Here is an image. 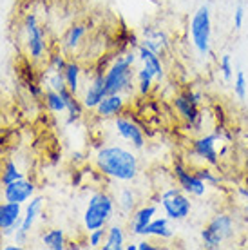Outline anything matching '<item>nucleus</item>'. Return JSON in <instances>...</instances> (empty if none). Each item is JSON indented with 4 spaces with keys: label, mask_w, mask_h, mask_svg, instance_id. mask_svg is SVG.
Returning a JSON list of instances; mask_svg holds the SVG:
<instances>
[{
    "label": "nucleus",
    "mask_w": 248,
    "mask_h": 250,
    "mask_svg": "<svg viewBox=\"0 0 248 250\" xmlns=\"http://www.w3.org/2000/svg\"><path fill=\"white\" fill-rule=\"evenodd\" d=\"M96 169L116 182H134L140 174V160L132 150L122 145H105L96 152Z\"/></svg>",
    "instance_id": "nucleus-1"
},
{
    "label": "nucleus",
    "mask_w": 248,
    "mask_h": 250,
    "mask_svg": "<svg viewBox=\"0 0 248 250\" xmlns=\"http://www.w3.org/2000/svg\"><path fill=\"white\" fill-rule=\"evenodd\" d=\"M114 210H116V201L111 194L98 190L94 192L89 201H87L85 212H83V227L87 232L96 230V229H103L109 225V221L114 218Z\"/></svg>",
    "instance_id": "nucleus-2"
},
{
    "label": "nucleus",
    "mask_w": 248,
    "mask_h": 250,
    "mask_svg": "<svg viewBox=\"0 0 248 250\" xmlns=\"http://www.w3.org/2000/svg\"><path fill=\"white\" fill-rule=\"evenodd\" d=\"M236 236V221L227 212H217L214 218L203 227L199 234L203 247L208 250H217L223 247V243L230 241Z\"/></svg>",
    "instance_id": "nucleus-3"
},
{
    "label": "nucleus",
    "mask_w": 248,
    "mask_h": 250,
    "mask_svg": "<svg viewBox=\"0 0 248 250\" xmlns=\"http://www.w3.org/2000/svg\"><path fill=\"white\" fill-rule=\"evenodd\" d=\"M134 65L125 58V55H120L118 58H114L112 63L105 69V85L107 93H122V94H130L134 89V80H136V73H134Z\"/></svg>",
    "instance_id": "nucleus-4"
},
{
    "label": "nucleus",
    "mask_w": 248,
    "mask_h": 250,
    "mask_svg": "<svg viewBox=\"0 0 248 250\" xmlns=\"http://www.w3.org/2000/svg\"><path fill=\"white\" fill-rule=\"evenodd\" d=\"M188 33H190V42H192L194 49L198 51L201 57H207L210 53L212 42V15L210 7L207 4L199 6L192 15Z\"/></svg>",
    "instance_id": "nucleus-5"
},
{
    "label": "nucleus",
    "mask_w": 248,
    "mask_h": 250,
    "mask_svg": "<svg viewBox=\"0 0 248 250\" xmlns=\"http://www.w3.org/2000/svg\"><path fill=\"white\" fill-rule=\"evenodd\" d=\"M158 205L170 221H185L192 214V200L181 187H168L158 196Z\"/></svg>",
    "instance_id": "nucleus-6"
},
{
    "label": "nucleus",
    "mask_w": 248,
    "mask_h": 250,
    "mask_svg": "<svg viewBox=\"0 0 248 250\" xmlns=\"http://www.w3.org/2000/svg\"><path fill=\"white\" fill-rule=\"evenodd\" d=\"M24 33H25V49L31 60H42L43 55L47 53V42H45V33L38 25L37 15L29 13L24 20Z\"/></svg>",
    "instance_id": "nucleus-7"
},
{
    "label": "nucleus",
    "mask_w": 248,
    "mask_h": 250,
    "mask_svg": "<svg viewBox=\"0 0 248 250\" xmlns=\"http://www.w3.org/2000/svg\"><path fill=\"white\" fill-rule=\"evenodd\" d=\"M172 176L174 180L178 182V187H181L188 196H196L201 198L207 194V185L201 178H198V174L190 170L183 162H174L172 165Z\"/></svg>",
    "instance_id": "nucleus-8"
},
{
    "label": "nucleus",
    "mask_w": 248,
    "mask_h": 250,
    "mask_svg": "<svg viewBox=\"0 0 248 250\" xmlns=\"http://www.w3.org/2000/svg\"><path fill=\"white\" fill-rule=\"evenodd\" d=\"M221 140L219 132H212V134H203V136L196 138L192 142V154L198 160H201L207 165H217L219 163V154H217V142Z\"/></svg>",
    "instance_id": "nucleus-9"
},
{
    "label": "nucleus",
    "mask_w": 248,
    "mask_h": 250,
    "mask_svg": "<svg viewBox=\"0 0 248 250\" xmlns=\"http://www.w3.org/2000/svg\"><path fill=\"white\" fill-rule=\"evenodd\" d=\"M107 94L109 93H107V85H105V75H103V71H98V73H94L93 78L87 83V87L83 89L82 104H83L85 109L94 111Z\"/></svg>",
    "instance_id": "nucleus-10"
},
{
    "label": "nucleus",
    "mask_w": 248,
    "mask_h": 250,
    "mask_svg": "<svg viewBox=\"0 0 248 250\" xmlns=\"http://www.w3.org/2000/svg\"><path fill=\"white\" fill-rule=\"evenodd\" d=\"M114 129L125 142H129L136 150H142L145 147V134H143L142 127L134 122V120L127 118V116H116L114 118Z\"/></svg>",
    "instance_id": "nucleus-11"
},
{
    "label": "nucleus",
    "mask_w": 248,
    "mask_h": 250,
    "mask_svg": "<svg viewBox=\"0 0 248 250\" xmlns=\"http://www.w3.org/2000/svg\"><path fill=\"white\" fill-rule=\"evenodd\" d=\"M35 192H37V185L29 182V180H25V178H22V180H17V182L4 185L2 196H4L6 201L24 205V203H27L35 196Z\"/></svg>",
    "instance_id": "nucleus-12"
},
{
    "label": "nucleus",
    "mask_w": 248,
    "mask_h": 250,
    "mask_svg": "<svg viewBox=\"0 0 248 250\" xmlns=\"http://www.w3.org/2000/svg\"><path fill=\"white\" fill-rule=\"evenodd\" d=\"M20 203H11V201H2L0 203V232L2 236H11L20 227L22 221V208Z\"/></svg>",
    "instance_id": "nucleus-13"
},
{
    "label": "nucleus",
    "mask_w": 248,
    "mask_h": 250,
    "mask_svg": "<svg viewBox=\"0 0 248 250\" xmlns=\"http://www.w3.org/2000/svg\"><path fill=\"white\" fill-rule=\"evenodd\" d=\"M156 214H158L156 205H143L136 208L129 219V232L132 236H143V230L156 218Z\"/></svg>",
    "instance_id": "nucleus-14"
},
{
    "label": "nucleus",
    "mask_w": 248,
    "mask_h": 250,
    "mask_svg": "<svg viewBox=\"0 0 248 250\" xmlns=\"http://www.w3.org/2000/svg\"><path fill=\"white\" fill-rule=\"evenodd\" d=\"M100 118H116L125 111V94L112 93L107 94L103 100L100 102L98 107L94 109Z\"/></svg>",
    "instance_id": "nucleus-15"
},
{
    "label": "nucleus",
    "mask_w": 248,
    "mask_h": 250,
    "mask_svg": "<svg viewBox=\"0 0 248 250\" xmlns=\"http://www.w3.org/2000/svg\"><path fill=\"white\" fill-rule=\"evenodd\" d=\"M174 107H176V111L180 114V118L185 122L188 127L194 125L201 118V109H199L198 104H194L185 93L178 94L176 98H174Z\"/></svg>",
    "instance_id": "nucleus-16"
},
{
    "label": "nucleus",
    "mask_w": 248,
    "mask_h": 250,
    "mask_svg": "<svg viewBox=\"0 0 248 250\" xmlns=\"http://www.w3.org/2000/svg\"><path fill=\"white\" fill-rule=\"evenodd\" d=\"M138 53V60L142 62L143 67H147L149 71H152L156 76V82H162L165 78V69H163L162 62V55H158L154 51H150L149 47L140 44V47L136 49Z\"/></svg>",
    "instance_id": "nucleus-17"
},
{
    "label": "nucleus",
    "mask_w": 248,
    "mask_h": 250,
    "mask_svg": "<svg viewBox=\"0 0 248 250\" xmlns=\"http://www.w3.org/2000/svg\"><path fill=\"white\" fill-rule=\"evenodd\" d=\"M142 45L149 47L150 51H154V53H158V55H163V53L168 49V45H170V40H168L167 33L162 31V29L145 27V29H143Z\"/></svg>",
    "instance_id": "nucleus-18"
},
{
    "label": "nucleus",
    "mask_w": 248,
    "mask_h": 250,
    "mask_svg": "<svg viewBox=\"0 0 248 250\" xmlns=\"http://www.w3.org/2000/svg\"><path fill=\"white\" fill-rule=\"evenodd\" d=\"M143 236H145V238L162 239V241L172 239L174 229L170 227V219H168L167 216H163V218H154L149 225H147V229L143 230Z\"/></svg>",
    "instance_id": "nucleus-19"
},
{
    "label": "nucleus",
    "mask_w": 248,
    "mask_h": 250,
    "mask_svg": "<svg viewBox=\"0 0 248 250\" xmlns=\"http://www.w3.org/2000/svg\"><path fill=\"white\" fill-rule=\"evenodd\" d=\"M42 207H43V198L42 196H33L31 201L27 203L25 207V212L22 216V221H20V230L25 232V234H29L33 229V225L37 223L38 216L42 214Z\"/></svg>",
    "instance_id": "nucleus-20"
},
{
    "label": "nucleus",
    "mask_w": 248,
    "mask_h": 250,
    "mask_svg": "<svg viewBox=\"0 0 248 250\" xmlns=\"http://www.w3.org/2000/svg\"><path fill=\"white\" fill-rule=\"evenodd\" d=\"M60 94H62L63 102H65V109H67V113H69L67 124H75V122H78V120L82 118V114H83V109H85L83 104H82V100H78V94L71 93L67 87L62 89Z\"/></svg>",
    "instance_id": "nucleus-21"
},
{
    "label": "nucleus",
    "mask_w": 248,
    "mask_h": 250,
    "mask_svg": "<svg viewBox=\"0 0 248 250\" xmlns=\"http://www.w3.org/2000/svg\"><path fill=\"white\" fill-rule=\"evenodd\" d=\"M87 33V27L83 24H75L71 25L67 29V33L63 35V49L69 51V53H73L75 49H78V45L82 44V40H83V37H85Z\"/></svg>",
    "instance_id": "nucleus-22"
},
{
    "label": "nucleus",
    "mask_w": 248,
    "mask_h": 250,
    "mask_svg": "<svg viewBox=\"0 0 248 250\" xmlns=\"http://www.w3.org/2000/svg\"><path fill=\"white\" fill-rule=\"evenodd\" d=\"M103 250H124L125 249V232L122 225H111L107 229L105 243L102 245Z\"/></svg>",
    "instance_id": "nucleus-23"
},
{
    "label": "nucleus",
    "mask_w": 248,
    "mask_h": 250,
    "mask_svg": "<svg viewBox=\"0 0 248 250\" xmlns=\"http://www.w3.org/2000/svg\"><path fill=\"white\" fill-rule=\"evenodd\" d=\"M63 78H65V85L71 93H80V78H82V65L78 62H67L63 69Z\"/></svg>",
    "instance_id": "nucleus-24"
},
{
    "label": "nucleus",
    "mask_w": 248,
    "mask_h": 250,
    "mask_svg": "<svg viewBox=\"0 0 248 250\" xmlns=\"http://www.w3.org/2000/svg\"><path fill=\"white\" fill-rule=\"evenodd\" d=\"M116 205H118L120 212L127 216V214H132L136 210V205H138V194L136 190H132V188L125 187L122 188L118 192V200H116Z\"/></svg>",
    "instance_id": "nucleus-25"
},
{
    "label": "nucleus",
    "mask_w": 248,
    "mask_h": 250,
    "mask_svg": "<svg viewBox=\"0 0 248 250\" xmlns=\"http://www.w3.org/2000/svg\"><path fill=\"white\" fill-rule=\"evenodd\" d=\"M42 243L45 249L49 250H65L67 249V241H65V234L62 229H49L42 234Z\"/></svg>",
    "instance_id": "nucleus-26"
},
{
    "label": "nucleus",
    "mask_w": 248,
    "mask_h": 250,
    "mask_svg": "<svg viewBox=\"0 0 248 250\" xmlns=\"http://www.w3.org/2000/svg\"><path fill=\"white\" fill-rule=\"evenodd\" d=\"M154 82H156V76L152 71H149L147 67H140L136 71V89L138 93L142 94V96H147V94L152 91L154 87Z\"/></svg>",
    "instance_id": "nucleus-27"
},
{
    "label": "nucleus",
    "mask_w": 248,
    "mask_h": 250,
    "mask_svg": "<svg viewBox=\"0 0 248 250\" xmlns=\"http://www.w3.org/2000/svg\"><path fill=\"white\" fill-rule=\"evenodd\" d=\"M43 104L45 107L49 109L51 113L55 114H62L65 113L67 109H65V102H63L62 94L58 93V91H53V89H47V91H43Z\"/></svg>",
    "instance_id": "nucleus-28"
},
{
    "label": "nucleus",
    "mask_w": 248,
    "mask_h": 250,
    "mask_svg": "<svg viewBox=\"0 0 248 250\" xmlns=\"http://www.w3.org/2000/svg\"><path fill=\"white\" fill-rule=\"evenodd\" d=\"M24 178V172H20V169L17 167V163L13 162V160H7L4 163V167L0 170V185L4 187L7 183H13L17 182V180H22Z\"/></svg>",
    "instance_id": "nucleus-29"
},
{
    "label": "nucleus",
    "mask_w": 248,
    "mask_h": 250,
    "mask_svg": "<svg viewBox=\"0 0 248 250\" xmlns=\"http://www.w3.org/2000/svg\"><path fill=\"white\" fill-rule=\"evenodd\" d=\"M105 236H107V227L103 229H96V230H91L89 236H87V247L89 249H102V245L105 243Z\"/></svg>",
    "instance_id": "nucleus-30"
},
{
    "label": "nucleus",
    "mask_w": 248,
    "mask_h": 250,
    "mask_svg": "<svg viewBox=\"0 0 248 250\" xmlns=\"http://www.w3.org/2000/svg\"><path fill=\"white\" fill-rule=\"evenodd\" d=\"M194 172H196L198 178H201L208 187H217V185H221V178H219L212 169H208V167H199V169H196Z\"/></svg>",
    "instance_id": "nucleus-31"
},
{
    "label": "nucleus",
    "mask_w": 248,
    "mask_h": 250,
    "mask_svg": "<svg viewBox=\"0 0 248 250\" xmlns=\"http://www.w3.org/2000/svg\"><path fill=\"white\" fill-rule=\"evenodd\" d=\"M45 82H47V87L53 89V91H62L65 89V78H63V73H47L45 71Z\"/></svg>",
    "instance_id": "nucleus-32"
},
{
    "label": "nucleus",
    "mask_w": 248,
    "mask_h": 250,
    "mask_svg": "<svg viewBox=\"0 0 248 250\" xmlns=\"http://www.w3.org/2000/svg\"><path fill=\"white\" fill-rule=\"evenodd\" d=\"M247 89H248V80L243 71H237L236 78H234V93L239 100H245L247 98Z\"/></svg>",
    "instance_id": "nucleus-33"
},
{
    "label": "nucleus",
    "mask_w": 248,
    "mask_h": 250,
    "mask_svg": "<svg viewBox=\"0 0 248 250\" xmlns=\"http://www.w3.org/2000/svg\"><path fill=\"white\" fill-rule=\"evenodd\" d=\"M65 65H67V60L63 57V53H55V55H51V58H49L47 73H63Z\"/></svg>",
    "instance_id": "nucleus-34"
},
{
    "label": "nucleus",
    "mask_w": 248,
    "mask_h": 250,
    "mask_svg": "<svg viewBox=\"0 0 248 250\" xmlns=\"http://www.w3.org/2000/svg\"><path fill=\"white\" fill-rule=\"evenodd\" d=\"M219 71H221V75L227 82L232 80V76H234V65H232V57L230 55H223L221 60H219Z\"/></svg>",
    "instance_id": "nucleus-35"
},
{
    "label": "nucleus",
    "mask_w": 248,
    "mask_h": 250,
    "mask_svg": "<svg viewBox=\"0 0 248 250\" xmlns=\"http://www.w3.org/2000/svg\"><path fill=\"white\" fill-rule=\"evenodd\" d=\"M232 22H234V29L239 31L245 24V7L243 6H237L236 11H234V17H232Z\"/></svg>",
    "instance_id": "nucleus-36"
},
{
    "label": "nucleus",
    "mask_w": 248,
    "mask_h": 250,
    "mask_svg": "<svg viewBox=\"0 0 248 250\" xmlns=\"http://www.w3.org/2000/svg\"><path fill=\"white\" fill-rule=\"evenodd\" d=\"M27 91H29V94H31L33 98L43 96V87L40 83H37V82H27Z\"/></svg>",
    "instance_id": "nucleus-37"
},
{
    "label": "nucleus",
    "mask_w": 248,
    "mask_h": 250,
    "mask_svg": "<svg viewBox=\"0 0 248 250\" xmlns=\"http://www.w3.org/2000/svg\"><path fill=\"white\" fill-rule=\"evenodd\" d=\"M158 247H156L152 241H149V239H143V241H140L138 243V250H156Z\"/></svg>",
    "instance_id": "nucleus-38"
},
{
    "label": "nucleus",
    "mask_w": 248,
    "mask_h": 250,
    "mask_svg": "<svg viewBox=\"0 0 248 250\" xmlns=\"http://www.w3.org/2000/svg\"><path fill=\"white\" fill-rule=\"evenodd\" d=\"M237 194H239V198H243V201H248V187H239Z\"/></svg>",
    "instance_id": "nucleus-39"
},
{
    "label": "nucleus",
    "mask_w": 248,
    "mask_h": 250,
    "mask_svg": "<svg viewBox=\"0 0 248 250\" xmlns=\"http://www.w3.org/2000/svg\"><path fill=\"white\" fill-rule=\"evenodd\" d=\"M2 249L4 250H20L22 249V245H19V243L17 245H2Z\"/></svg>",
    "instance_id": "nucleus-40"
},
{
    "label": "nucleus",
    "mask_w": 248,
    "mask_h": 250,
    "mask_svg": "<svg viewBox=\"0 0 248 250\" xmlns=\"http://www.w3.org/2000/svg\"><path fill=\"white\" fill-rule=\"evenodd\" d=\"M80 183H82V172H76V176H73V185L78 187Z\"/></svg>",
    "instance_id": "nucleus-41"
},
{
    "label": "nucleus",
    "mask_w": 248,
    "mask_h": 250,
    "mask_svg": "<svg viewBox=\"0 0 248 250\" xmlns=\"http://www.w3.org/2000/svg\"><path fill=\"white\" fill-rule=\"evenodd\" d=\"M67 249H71V250H78V249H82V245H80V243H75V241H71V243H67Z\"/></svg>",
    "instance_id": "nucleus-42"
},
{
    "label": "nucleus",
    "mask_w": 248,
    "mask_h": 250,
    "mask_svg": "<svg viewBox=\"0 0 248 250\" xmlns=\"http://www.w3.org/2000/svg\"><path fill=\"white\" fill-rule=\"evenodd\" d=\"M125 250H138V243H130V245H125Z\"/></svg>",
    "instance_id": "nucleus-43"
}]
</instances>
